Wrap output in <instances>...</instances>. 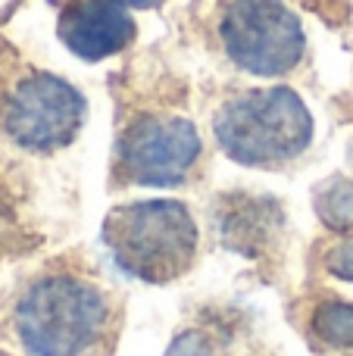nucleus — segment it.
Segmentation results:
<instances>
[{
	"mask_svg": "<svg viewBox=\"0 0 353 356\" xmlns=\"http://www.w3.org/2000/svg\"><path fill=\"white\" fill-rule=\"evenodd\" d=\"M85 119V100L69 81L38 72L22 79L3 104L10 141L31 154H50L75 141Z\"/></svg>",
	"mask_w": 353,
	"mask_h": 356,
	"instance_id": "obj_5",
	"label": "nucleus"
},
{
	"mask_svg": "<svg viewBox=\"0 0 353 356\" xmlns=\"http://www.w3.org/2000/svg\"><path fill=\"white\" fill-rule=\"evenodd\" d=\"M60 38L75 56L104 60L129 47L135 22L116 0H75L60 19Z\"/></svg>",
	"mask_w": 353,
	"mask_h": 356,
	"instance_id": "obj_7",
	"label": "nucleus"
},
{
	"mask_svg": "<svg viewBox=\"0 0 353 356\" xmlns=\"http://www.w3.org/2000/svg\"><path fill=\"white\" fill-rule=\"evenodd\" d=\"M104 244L119 269L141 282H172L197 257V225L179 200H138L104 222Z\"/></svg>",
	"mask_w": 353,
	"mask_h": 356,
	"instance_id": "obj_2",
	"label": "nucleus"
},
{
	"mask_svg": "<svg viewBox=\"0 0 353 356\" xmlns=\"http://www.w3.org/2000/svg\"><path fill=\"white\" fill-rule=\"evenodd\" d=\"M106 325V294L75 275L38 278L13 309V332L28 356H81L104 341Z\"/></svg>",
	"mask_w": 353,
	"mask_h": 356,
	"instance_id": "obj_1",
	"label": "nucleus"
},
{
	"mask_svg": "<svg viewBox=\"0 0 353 356\" xmlns=\"http://www.w3.org/2000/svg\"><path fill=\"white\" fill-rule=\"evenodd\" d=\"M319 213L331 228H350L353 225V184L350 181H331L322 194Z\"/></svg>",
	"mask_w": 353,
	"mask_h": 356,
	"instance_id": "obj_9",
	"label": "nucleus"
},
{
	"mask_svg": "<svg viewBox=\"0 0 353 356\" xmlns=\"http://www.w3.org/2000/svg\"><path fill=\"white\" fill-rule=\"evenodd\" d=\"M200 160V135L181 116H141L116 144V169L125 181L169 188L185 181Z\"/></svg>",
	"mask_w": 353,
	"mask_h": 356,
	"instance_id": "obj_6",
	"label": "nucleus"
},
{
	"mask_svg": "<svg viewBox=\"0 0 353 356\" xmlns=\"http://www.w3.org/2000/svg\"><path fill=\"white\" fill-rule=\"evenodd\" d=\"M313 332L331 347H353V307L341 300H329L313 316Z\"/></svg>",
	"mask_w": 353,
	"mask_h": 356,
	"instance_id": "obj_8",
	"label": "nucleus"
},
{
	"mask_svg": "<svg viewBox=\"0 0 353 356\" xmlns=\"http://www.w3.org/2000/svg\"><path fill=\"white\" fill-rule=\"evenodd\" d=\"M225 54L254 75H285L304 56V25L281 0H229L219 22Z\"/></svg>",
	"mask_w": 353,
	"mask_h": 356,
	"instance_id": "obj_4",
	"label": "nucleus"
},
{
	"mask_svg": "<svg viewBox=\"0 0 353 356\" xmlns=\"http://www.w3.org/2000/svg\"><path fill=\"white\" fill-rule=\"evenodd\" d=\"M166 356H222V353L213 344V338H206L204 332H181L166 350Z\"/></svg>",
	"mask_w": 353,
	"mask_h": 356,
	"instance_id": "obj_10",
	"label": "nucleus"
},
{
	"mask_svg": "<svg viewBox=\"0 0 353 356\" xmlns=\"http://www.w3.org/2000/svg\"><path fill=\"white\" fill-rule=\"evenodd\" d=\"M216 141L241 166H279L306 150L313 119L304 100L288 88H266L229 100L219 110Z\"/></svg>",
	"mask_w": 353,
	"mask_h": 356,
	"instance_id": "obj_3",
	"label": "nucleus"
},
{
	"mask_svg": "<svg viewBox=\"0 0 353 356\" xmlns=\"http://www.w3.org/2000/svg\"><path fill=\"white\" fill-rule=\"evenodd\" d=\"M329 269L335 272V275L353 282V241H344V244L335 247V253L329 257Z\"/></svg>",
	"mask_w": 353,
	"mask_h": 356,
	"instance_id": "obj_11",
	"label": "nucleus"
},
{
	"mask_svg": "<svg viewBox=\"0 0 353 356\" xmlns=\"http://www.w3.org/2000/svg\"><path fill=\"white\" fill-rule=\"evenodd\" d=\"M116 3H122L125 10H150V6H160L163 0H116Z\"/></svg>",
	"mask_w": 353,
	"mask_h": 356,
	"instance_id": "obj_12",
	"label": "nucleus"
}]
</instances>
